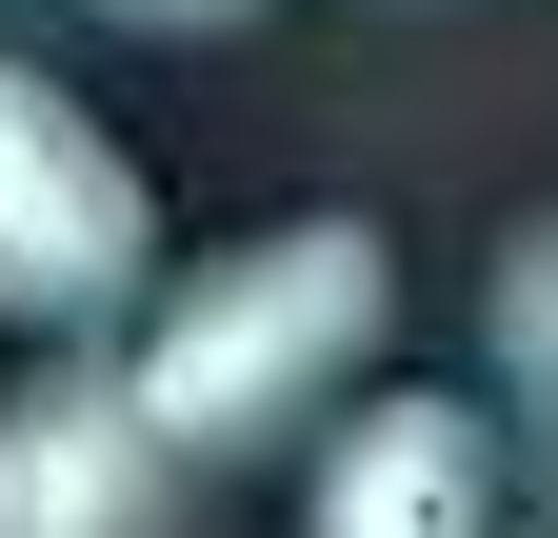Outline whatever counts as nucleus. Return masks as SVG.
<instances>
[{"instance_id": "f257e3e1", "label": "nucleus", "mask_w": 558, "mask_h": 538, "mask_svg": "<svg viewBox=\"0 0 558 538\" xmlns=\"http://www.w3.org/2000/svg\"><path fill=\"white\" fill-rule=\"evenodd\" d=\"M379 319H399L379 220H279V240H240V259H199V280L140 319V359H120V379H140V419L220 479V458L319 439V399L379 359Z\"/></svg>"}, {"instance_id": "f03ea898", "label": "nucleus", "mask_w": 558, "mask_h": 538, "mask_svg": "<svg viewBox=\"0 0 558 538\" xmlns=\"http://www.w3.org/2000/svg\"><path fill=\"white\" fill-rule=\"evenodd\" d=\"M140 280H160V199H140V160L40 81V60H0V319L81 340V319H120Z\"/></svg>"}, {"instance_id": "7ed1b4c3", "label": "nucleus", "mask_w": 558, "mask_h": 538, "mask_svg": "<svg viewBox=\"0 0 558 538\" xmlns=\"http://www.w3.org/2000/svg\"><path fill=\"white\" fill-rule=\"evenodd\" d=\"M0 538H199V458L140 419L120 359H60L0 399Z\"/></svg>"}, {"instance_id": "20e7f679", "label": "nucleus", "mask_w": 558, "mask_h": 538, "mask_svg": "<svg viewBox=\"0 0 558 538\" xmlns=\"http://www.w3.org/2000/svg\"><path fill=\"white\" fill-rule=\"evenodd\" d=\"M300 538H499V439H478V399H360V419L319 439Z\"/></svg>"}, {"instance_id": "39448f33", "label": "nucleus", "mask_w": 558, "mask_h": 538, "mask_svg": "<svg viewBox=\"0 0 558 538\" xmlns=\"http://www.w3.org/2000/svg\"><path fill=\"white\" fill-rule=\"evenodd\" d=\"M499 379H519V458L558 499V220H519V259H499Z\"/></svg>"}, {"instance_id": "423d86ee", "label": "nucleus", "mask_w": 558, "mask_h": 538, "mask_svg": "<svg viewBox=\"0 0 558 538\" xmlns=\"http://www.w3.org/2000/svg\"><path fill=\"white\" fill-rule=\"evenodd\" d=\"M81 21H140V40H220V21H259V0H81Z\"/></svg>"}]
</instances>
